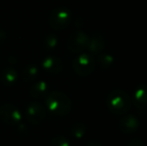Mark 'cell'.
<instances>
[{
	"label": "cell",
	"mask_w": 147,
	"mask_h": 146,
	"mask_svg": "<svg viewBox=\"0 0 147 146\" xmlns=\"http://www.w3.org/2000/svg\"><path fill=\"white\" fill-rule=\"evenodd\" d=\"M6 40H7V33L4 30L0 29V44L5 43Z\"/></svg>",
	"instance_id": "ffe728a7"
},
{
	"label": "cell",
	"mask_w": 147,
	"mask_h": 146,
	"mask_svg": "<svg viewBox=\"0 0 147 146\" xmlns=\"http://www.w3.org/2000/svg\"><path fill=\"white\" fill-rule=\"evenodd\" d=\"M133 103L138 112L144 115L147 107V84H140L133 91Z\"/></svg>",
	"instance_id": "9c48e42d"
},
{
	"label": "cell",
	"mask_w": 147,
	"mask_h": 146,
	"mask_svg": "<svg viewBox=\"0 0 147 146\" xmlns=\"http://www.w3.org/2000/svg\"><path fill=\"white\" fill-rule=\"evenodd\" d=\"M89 37L83 31H75L69 36L67 40V48L72 53H80L87 49Z\"/></svg>",
	"instance_id": "8992f818"
},
{
	"label": "cell",
	"mask_w": 147,
	"mask_h": 146,
	"mask_svg": "<svg viewBox=\"0 0 147 146\" xmlns=\"http://www.w3.org/2000/svg\"><path fill=\"white\" fill-rule=\"evenodd\" d=\"M0 120L9 126H18L22 122V115L14 105L4 103L0 106Z\"/></svg>",
	"instance_id": "5b68a950"
},
{
	"label": "cell",
	"mask_w": 147,
	"mask_h": 146,
	"mask_svg": "<svg viewBox=\"0 0 147 146\" xmlns=\"http://www.w3.org/2000/svg\"><path fill=\"white\" fill-rule=\"evenodd\" d=\"M125 146H145V145H144V142L142 139L133 138V139H131V140L128 141Z\"/></svg>",
	"instance_id": "d6986e66"
},
{
	"label": "cell",
	"mask_w": 147,
	"mask_h": 146,
	"mask_svg": "<svg viewBox=\"0 0 147 146\" xmlns=\"http://www.w3.org/2000/svg\"><path fill=\"white\" fill-rule=\"evenodd\" d=\"M42 45L46 50H53L58 46V37L54 34H48L43 39Z\"/></svg>",
	"instance_id": "e0dca14e"
},
{
	"label": "cell",
	"mask_w": 147,
	"mask_h": 146,
	"mask_svg": "<svg viewBox=\"0 0 147 146\" xmlns=\"http://www.w3.org/2000/svg\"><path fill=\"white\" fill-rule=\"evenodd\" d=\"M96 63L101 69L106 70V69L111 68L112 65L114 64V57H113V55L109 54V53L101 52L98 54Z\"/></svg>",
	"instance_id": "5bb4252c"
},
{
	"label": "cell",
	"mask_w": 147,
	"mask_h": 146,
	"mask_svg": "<svg viewBox=\"0 0 147 146\" xmlns=\"http://www.w3.org/2000/svg\"><path fill=\"white\" fill-rule=\"evenodd\" d=\"M86 130H87V127H86V125L84 123L76 122L70 127V134H71V136L73 138L79 140V139L83 138L85 136Z\"/></svg>",
	"instance_id": "9a60e30c"
},
{
	"label": "cell",
	"mask_w": 147,
	"mask_h": 146,
	"mask_svg": "<svg viewBox=\"0 0 147 146\" xmlns=\"http://www.w3.org/2000/svg\"><path fill=\"white\" fill-rule=\"evenodd\" d=\"M72 13L66 7H56L48 16V24L52 29L62 30L70 24Z\"/></svg>",
	"instance_id": "3957f363"
},
{
	"label": "cell",
	"mask_w": 147,
	"mask_h": 146,
	"mask_svg": "<svg viewBox=\"0 0 147 146\" xmlns=\"http://www.w3.org/2000/svg\"><path fill=\"white\" fill-rule=\"evenodd\" d=\"M140 123L136 116L132 114H126L119 119L118 127L122 133L125 134H132L139 129Z\"/></svg>",
	"instance_id": "ba28073f"
},
{
	"label": "cell",
	"mask_w": 147,
	"mask_h": 146,
	"mask_svg": "<svg viewBox=\"0 0 147 146\" xmlns=\"http://www.w3.org/2000/svg\"><path fill=\"white\" fill-rule=\"evenodd\" d=\"M45 116H46L45 108L39 102H31L25 108V117L31 124H40L45 119Z\"/></svg>",
	"instance_id": "52a82bcc"
},
{
	"label": "cell",
	"mask_w": 147,
	"mask_h": 146,
	"mask_svg": "<svg viewBox=\"0 0 147 146\" xmlns=\"http://www.w3.org/2000/svg\"><path fill=\"white\" fill-rule=\"evenodd\" d=\"M106 46V38L100 32H96L89 38L87 49L91 54H99L104 50Z\"/></svg>",
	"instance_id": "8fae6325"
},
{
	"label": "cell",
	"mask_w": 147,
	"mask_h": 146,
	"mask_svg": "<svg viewBox=\"0 0 147 146\" xmlns=\"http://www.w3.org/2000/svg\"><path fill=\"white\" fill-rule=\"evenodd\" d=\"M84 146H103V145L97 140H89L86 142V144Z\"/></svg>",
	"instance_id": "44dd1931"
},
{
	"label": "cell",
	"mask_w": 147,
	"mask_h": 146,
	"mask_svg": "<svg viewBox=\"0 0 147 146\" xmlns=\"http://www.w3.org/2000/svg\"><path fill=\"white\" fill-rule=\"evenodd\" d=\"M45 104L49 111L56 116H65L70 112L72 107L71 99L65 93L60 91H54L48 94Z\"/></svg>",
	"instance_id": "7a4b0ae2"
},
{
	"label": "cell",
	"mask_w": 147,
	"mask_h": 146,
	"mask_svg": "<svg viewBox=\"0 0 147 146\" xmlns=\"http://www.w3.org/2000/svg\"><path fill=\"white\" fill-rule=\"evenodd\" d=\"M95 62L92 55L89 53H81L75 58L73 62V68L79 76H88L94 71Z\"/></svg>",
	"instance_id": "277c9868"
},
{
	"label": "cell",
	"mask_w": 147,
	"mask_h": 146,
	"mask_svg": "<svg viewBox=\"0 0 147 146\" xmlns=\"http://www.w3.org/2000/svg\"><path fill=\"white\" fill-rule=\"evenodd\" d=\"M49 146H70V141L65 136L58 135L51 139Z\"/></svg>",
	"instance_id": "ac0fdd59"
},
{
	"label": "cell",
	"mask_w": 147,
	"mask_h": 146,
	"mask_svg": "<svg viewBox=\"0 0 147 146\" xmlns=\"http://www.w3.org/2000/svg\"><path fill=\"white\" fill-rule=\"evenodd\" d=\"M41 66H42L43 70L45 72L55 75L58 74L63 68V62L59 57L56 56H47L41 62Z\"/></svg>",
	"instance_id": "30bf717a"
},
{
	"label": "cell",
	"mask_w": 147,
	"mask_h": 146,
	"mask_svg": "<svg viewBox=\"0 0 147 146\" xmlns=\"http://www.w3.org/2000/svg\"><path fill=\"white\" fill-rule=\"evenodd\" d=\"M49 91V85L45 81H38L34 82L30 88V95L31 97L40 99L43 98L48 94Z\"/></svg>",
	"instance_id": "4fadbf2b"
},
{
	"label": "cell",
	"mask_w": 147,
	"mask_h": 146,
	"mask_svg": "<svg viewBox=\"0 0 147 146\" xmlns=\"http://www.w3.org/2000/svg\"><path fill=\"white\" fill-rule=\"evenodd\" d=\"M18 79V72L14 67H5L0 73V81L4 86H11L16 83Z\"/></svg>",
	"instance_id": "7c38bea8"
},
{
	"label": "cell",
	"mask_w": 147,
	"mask_h": 146,
	"mask_svg": "<svg viewBox=\"0 0 147 146\" xmlns=\"http://www.w3.org/2000/svg\"><path fill=\"white\" fill-rule=\"evenodd\" d=\"M131 104L132 100L129 94L122 89L112 90L106 97V106L113 114H126L131 108Z\"/></svg>",
	"instance_id": "6da1fadb"
},
{
	"label": "cell",
	"mask_w": 147,
	"mask_h": 146,
	"mask_svg": "<svg viewBox=\"0 0 147 146\" xmlns=\"http://www.w3.org/2000/svg\"><path fill=\"white\" fill-rule=\"evenodd\" d=\"M39 74V68L35 64H29L26 67H24L23 69V79L26 82H33L37 77H38Z\"/></svg>",
	"instance_id": "2e32d148"
}]
</instances>
